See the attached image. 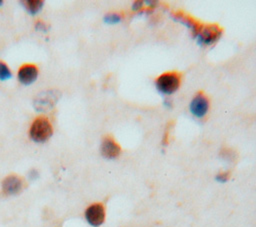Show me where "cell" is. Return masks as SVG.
Returning <instances> with one entry per match:
<instances>
[{"label": "cell", "instance_id": "1", "mask_svg": "<svg viewBox=\"0 0 256 227\" xmlns=\"http://www.w3.org/2000/svg\"><path fill=\"white\" fill-rule=\"evenodd\" d=\"M182 81V74L178 71H167L159 75L155 80L157 90L165 95H170L176 92Z\"/></svg>", "mask_w": 256, "mask_h": 227}, {"label": "cell", "instance_id": "2", "mask_svg": "<svg viewBox=\"0 0 256 227\" xmlns=\"http://www.w3.org/2000/svg\"><path fill=\"white\" fill-rule=\"evenodd\" d=\"M53 134V127L48 118L39 116L34 119L30 128L29 136L35 142H45Z\"/></svg>", "mask_w": 256, "mask_h": 227}, {"label": "cell", "instance_id": "3", "mask_svg": "<svg viewBox=\"0 0 256 227\" xmlns=\"http://www.w3.org/2000/svg\"><path fill=\"white\" fill-rule=\"evenodd\" d=\"M222 31V28L216 23H203L196 38L201 45H211L220 38Z\"/></svg>", "mask_w": 256, "mask_h": 227}, {"label": "cell", "instance_id": "4", "mask_svg": "<svg viewBox=\"0 0 256 227\" xmlns=\"http://www.w3.org/2000/svg\"><path fill=\"white\" fill-rule=\"evenodd\" d=\"M190 112L197 118H203L209 111L210 100L203 91H198L190 102Z\"/></svg>", "mask_w": 256, "mask_h": 227}, {"label": "cell", "instance_id": "5", "mask_svg": "<svg viewBox=\"0 0 256 227\" xmlns=\"http://www.w3.org/2000/svg\"><path fill=\"white\" fill-rule=\"evenodd\" d=\"M105 207L102 203H93L85 210V218L87 222L94 227H98L105 221Z\"/></svg>", "mask_w": 256, "mask_h": 227}, {"label": "cell", "instance_id": "6", "mask_svg": "<svg viewBox=\"0 0 256 227\" xmlns=\"http://www.w3.org/2000/svg\"><path fill=\"white\" fill-rule=\"evenodd\" d=\"M100 151L102 156H104L105 158L113 159L120 155L121 147L111 135H105L101 142Z\"/></svg>", "mask_w": 256, "mask_h": 227}, {"label": "cell", "instance_id": "7", "mask_svg": "<svg viewBox=\"0 0 256 227\" xmlns=\"http://www.w3.org/2000/svg\"><path fill=\"white\" fill-rule=\"evenodd\" d=\"M173 18L178 21L181 22L182 24H184L186 27H188L191 30V33L194 37H196V35L198 34L199 30L201 29L203 23L199 22L197 19H195L194 17H192L190 14L185 13L183 11H177L173 13Z\"/></svg>", "mask_w": 256, "mask_h": 227}, {"label": "cell", "instance_id": "8", "mask_svg": "<svg viewBox=\"0 0 256 227\" xmlns=\"http://www.w3.org/2000/svg\"><path fill=\"white\" fill-rule=\"evenodd\" d=\"M17 77L21 84L30 85L35 82L38 77V68L34 64H24L19 68Z\"/></svg>", "mask_w": 256, "mask_h": 227}, {"label": "cell", "instance_id": "9", "mask_svg": "<svg viewBox=\"0 0 256 227\" xmlns=\"http://www.w3.org/2000/svg\"><path fill=\"white\" fill-rule=\"evenodd\" d=\"M23 188V181L19 176L9 175L2 182V190L7 195L18 194Z\"/></svg>", "mask_w": 256, "mask_h": 227}, {"label": "cell", "instance_id": "10", "mask_svg": "<svg viewBox=\"0 0 256 227\" xmlns=\"http://www.w3.org/2000/svg\"><path fill=\"white\" fill-rule=\"evenodd\" d=\"M24 8L29 14L35 15L43 8L44 2L42 0H26L22 2Z\"/></svg>", "mask_w": 256, "mask_h": 227}, {"label": "cell", "instance_id": "11", "mask_svg": "<svg viewBox=\"0 0 256 227\" xmlns=\"http://www.w3.org/2000/svg\"><path fill=\"white\" fill-rule=\"evenodd\" d=\"M11 77H12V72L8 67V65L5 62L0 61V80L4 81L7 79H10Z\"/></svg>", "mask_w": 256, "mask_h": 227}, {"label": "cell", "instance_id": "12", "mask_svg": "<svg viewBox=\"0 0 256 227\" xmlns=\"http://www.w3.org/2000/svg\"><path fill=\"white\" fill-rule=\"evenodd\" d=\"M122 19V15L119 13H108L104 17V21L107 23H117Z\"/></svg>", "mask_w": 256, "mask_h": 227}, {"label": "cell", "instance_id": "13", "mask_svg": "<svg viewBox=\"0 0 256 227\" xmlns=\"http://www.w3.org/2000/svg\"><path fill=\"white\" fill-rule=\"evenodd\" d=\"M221 156L228 160V161H231V160H234L235 159V153L234 151H232L231 149H224L222 152H221Z\"/></svg>", "mask_w": 256, "mask_h": 227}, {"label": "cell", "instance_id": "14", "mask_svg": "<svg viewBox=\"0 0 256 227\" xmlns=\"http://www.w3.org/2000/svg\"><path fill=\"white\" fill-rule=\"evenodd\" d=\"M230 178V173L228 171H221L216 175V180L219 182H226Z\"/></svg>", "mask_w": 256, "mask_h": 227}, {"label": "cell", "instance_id": "15", "mask_svg": "<svg viewBox=\"0 0 256 227\" xmlns=\"http://www.w3.org/2000/svg\"><path fill=\"white\" fill-rule=\"evenodd\" d=\"M35 28H36L37 30H40V31H44V32L47 31V25H46V23L43 22L42 20H38V21L36 22Z\"/></svg>", "mask_w": 256, "mask_h": 227}, {"label": "cell", "instance_id": "16", "mask_svg": "<svg viewBox=\"0 0 256 227\" xmlns=\"http://www.w3.org/2000/svg\"><path fill=\"white\" fill-rule=\"evenodd\" d=\"M143 8V2L142 1H135L132 5V9L134 11H139Z\"/></svg>", "mask_w": 256, "mask_h": 227}, {"label": "cell", "instance_id": "17", "mask_svg": "<svg viewBox=\"0 0 256 227\" xmlns=\"http://www.w3.org/2000/svg\"><path fill=\"white\" fill-rule=\"evenodd\" d=\"M29 175H30V178H31V179H35V178L38 177V173H37L35 170H32Z\"/></svg>", "mask_w": 256, "mask_h": 227}, {"label": "cell", "instance_id": "18", "mask_svg": "<svg viewBox=\"0 0 256 227\" xmlns=\"http://www.w3.org/2000/svg\"><path fill=\"white\" fill-rule=\"evenodd\" d=\"M148 4H151V3H150V1L148 2ZM148 6H149V7H154V5H148Z\"/></svg>", "mask_w": 256, "mask_h": 227}, {"label": "cell", "instance_id": "19", "mask_svg": "<svg viewBox=\"0 0 256 227\" xmlns=\"http://www.w3.org/2000/svg\"><path fill=\"white\" fill-rule=\"evenodd\" d=\"M2 4H3V1H2V0H0V6H1Z\"/></svg>", "mask_w": 256, "mask_h": 227}]
</instances>
